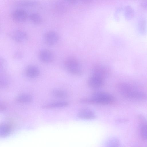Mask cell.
I'll return each instance as SVG.
<instances>
[{
	"label": "cell",
	"instance_id": "obj_1",
	"mask_svg": "<svg viewBox=\"0 0 147 147\" xmlns=\"http://www.w3.org/2000/svg\"><path fill=\"white\" fill-rule=\"evenodd\" d=\"M115 101L114 97L110 94L103 92H97L90 98L82 99L80 101L84 103L107 105L113 104Z\"/></svg>",
	"mask_w": 147,
	"mask_h": 147
},
{
	"label": "cell",
	"instance_id": "obj_10",
	"mask_svg": "<svg viewBox=\"0 0 147 147\" xmlns=\"http://www.w3.org/2000/svg\"><path fill=\"white\" fill-rule=\"evenodd\" d=\"M12 18L14 20L18 22H22L26 20L27 14L24 10L18 9L15 10L13 13Z\"/></svg>",
	"mask_w": 147,
	"mask_h": 147
},
{
	"label": "cell",
	"instance_id": "obj_11",
	"mask_svg": "<svg viewBox=\"0 0 147 147\" xmlns=\"http://www.w3.org/2000/svg\"><path fill=\"white\" fill-rule=\"evenodd\" d=\"M40 71L38 68L34 65H30L26 68L25 73L26 76L30 78H34L39 75Z\"/></svg>",
	"mask_w": 147,
	"mask_h": 147
},
{
	"label": "cell",
	"instance_id": "obj_20",
	"mask_svg": "<svg viewBox=\"0 0 147 147\" xmlns=\"http://www.w3.org/2000/svg\"><path fill=\"white\" fill-rule=\"evenodd\" d=\"M14 56L16 58L19 59L22 57V54L20 52H17L14 54Z\"/></svg>",
	"mask_w": 147,
	"mask_h": 147
},
{
	"label": "cell",
	"instance_id": "obj_21",
	"mask_svg": "<svg viewBox=\"0 0 147 147\" xmlns=\"http://www.w3.org/2000/svg\"><path fill=\"white\" fill-rule=\"evenodd\" d=\"M141 24H140L141 26L140 28L142 29L143 30L144 28V25H145V24H144V21H143L141 22Z\"/></svg>",
	"mask_w": 147,
	"mask_h": 147
},
{
	"label": "cell",
	"instance_id": "obj_5",
	"mask_svg": "<svg viewBox=\"0 0 147 147\" xmlns=\"http://www.w3.org/2000/svg\"><path fill=\"white\" fill-rule=\"evenodd\" d=\"M43 39L45 43L47 45L53 46L57 42L59 39V36L56 32L52 30L49 31L44 34Z\"/></svg>",
	"mask_w": 147,
	"mask_h": 147
},
{
	"label": "cell",
	"instance_id": "obj_14",
	"mask_svg": "<svg viewBox=\"0 0 147 147\" xmlns=\"http://www.w3.org/2000/svg\"><path fill=\"white\" fill-rule=\"evenodd\" d=\"M120 142L119 140L116 138L111 137L107 141L105 147H119Z\"/></svg>",
	"mask_w": 147,
	"mask_h": 147
},
{
	"label": "cell",
	"instance_id": "obj_7",
	"mask_svg": "<svg viewBox=\"0 0 147 147\" xmlns=\"http://www.w3.org/2000/svg\"><path fill=\"white\" fill-rule=\"evenodd\" d=\"M11 35L12 38L18 43L25 42L27 40L28 37L26 32L20 30L14 31L11 33Z\"/></svg>",
	"mask_w": 147,
	"mask_h": 147
},
{
	"label": "cell",
	"instance_id": "obj_2",
	"mask_svg": "<svg viewBox=\"0 0 147 147\" xmlns=\"http://www.w3.org/2000/svg\"><path fill=\"white\" fill-rule=\"evenodd\" d=\"M65 66L68 71L76 76H80L82 74V71L78 60L73 57H70L65 60Z\"/></svg>",
	"mask_w": 147,
	"mask_h": 147
},
{
	"label": "cell",
	"instance_id": "obj_18",
	"mask_svg": "<svg viewBox=\"0 0 147 147\" xmlns=\"http://www.w3.org/2000/svg\"><path fill=\"white\" fill-rule=\"evenodd\" d=\"M140 134L141 137L143 139H147V124L140 128Z\"/></svg>",
	"mask_w": 147,
	"mask_h": 147
},
{
	"label": "cell",
	"instance_id": "obj_22",
	"mask_svg": "<svg viewBox=\"0 0 147 147\" xmlns=\"http://www.w3.org/2000/svg\"><path fill=\"white\" fill-rule=\"evenodd\" d=\"M0 109L1 111L4 110L5 109V106L3 104H1Z\"/></svg>",
	"mask_w": 147,
	"mask_h": 147
},
{
	"label": "cell",
	"instance_id": "obj_8",
	"mask_svg": "<svg viewBox=\"0 0 147 147\" xmlns=\"http://www.w3.org/2000/svg\"><path fill=\"white\" fill-rule=\"evenodd\" d=\"M38 57L42 62L48 63L52 61L54 59V55L52 52L48 49H43L38 53Z\"/></svg>",
	"mask_w": 147,
	"mask_h": 147
},
{
	"label": "cell",
	"instance_id": "obj_16",
	"mask_svg": "<svg viewBox=\"0 0 147 147\" xmlns=\"http://www.w3.org/2000/svg\"><path fill=\"white\" fill-rule=\"evenodd\" d=\"M52 93L54 96L59 98H65L68 96L67 93L64 90L61 89H57L53 90Z\"/></svg>",
	"mask_w": 147,
	"mask_h": 147
},
{
	"label": "cell",
	"instance_id": "obj_9",
	"mask_svg": "<svg viewBox=\"0 0 147 147\" xmlns=\"http://www.w3.org/2000/svg\"><path fill=\"white\" fill-rule=\"evenodd\" d=\"M77 116L80 118L86 119H93L95 117L94 112L87 108H83L80 109L78 113Z\"/></svg>",
	"mask_w": 147,
	"mask_h": 147
},
{
	"label": "cell",
	"instance_id": "obj_13",
	"mask_svg": "<svg viewBox=\"0 0 147 147\" xmlns=\"http://www.w3.org/2000/svg\"><path fill=\"white\" fill-rule=\"evenodd\" d=\"M32 97L30 94H22L18 96L16 98V101L20 103H28L32 102Z\"/></svg>",
	"mask_w": 147,
	"mask_h": 147
},
{
	"label": "cell",
	"instance_id": "obj_17",
	"mask_svg": "<svg viewBox=\"0 0 147 147\" xmlns=\"http://www.w3.org/2000/svg\"><path fill=\"white\" fill-rule=\"evenodd\" d=\"M37 4L36 2L32 1H22L17 2L16 5L20 6H31Z\"/></svg>",
	"mask_w": 147,
	"mask_h": 147
},
{
	"label": "cell",
	"instance_id": "obj_3",
	"mask_svg": "<svg viewBox=\"0 0 147 147\" xmlns=\"http://www.w3.org/2000/svg\"><path fill=\"white\" fill-rule=\"evenodd\" d=\"M105 78V77L99 74L92 72L88 79V84L92 88H100L103 86Z\"/></svg>",
	"mask_w": 147,
	"mask_h": 147
},
{
	"label": "cell",
	"instance_id": "obj_6",
	"mask_svg": "<svg viewBox=\"0 0 147 147\" xmlns=\"http://www.w3.org/2000/svg\"><path fill=\"white\" fill-rule=\"evenodd\" d=\"M76 3V1H59L55 3L54 8L57 12L63 13L67 11L71 5Z\"/></svg>",
	"mask_w": 147,
	"mask_h": 147
},
{
	"label": "cell",
	"instance_id": "obj_15",
	"mask_svg": "<svg viewBox=\"0 0 147 147\" xmlns=\"http://www.w3.org/2000/svg\"><path fill=\"white\" fill-rule=\"evenodd\" d=\"M29 18L32 22L35 24H39L42 21V17L38 13H33L30 15Z\"/></svg>",
	"mask_w": 147,
	"mask_h": 147
},
{
	"label": "cell",
	"instance_id": "obj_4",
	"mask_svg": "<svg viewBox=\"0 0 147 147\" xmlns=\"http://www.w3.org/2000/svg\"><path fill=\"white\" fill-rule=\"evenodd\" d=\"M129 99L138 101H143L147 99V95L144 92L137 91L134 89L122 95Z\"/></svg>",
	"mask_w": 147,
	"mask_h": 147
},
{
	"label": "cell",
	"instance_id": "obj_19",
	"mask_svg": "<svg viewBox=\"0 0 147 147\" xmlns=\"http://www.w3.org/2000/svg\"><path fill=\"white\" fill-rule=\"evenodd\" d=\"M125 13L127 16H131L133 14V10L130 7H127L125 9Z\"/></svg>",
	"mask_w": 147,
	"mask_h": 147
},
{
	"label": "cell",
	"instance_id": "obj_12",
	"mask_svg": "<svg viewBox=\"0 0 147 147\" xmlns=\"http://www.w3.org/2000/svg\"><path fill=\"white\" fill-rule=\"evenodd\" d=\"M69 105L68 102L60 101L47 104L42 106L43 109H49L63 107L67 106Z\"/></svg>",
	"mask_w": 147,
	"mask_h": 147
}]
</instances>
